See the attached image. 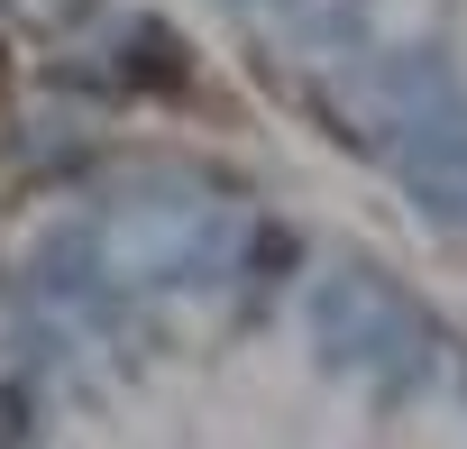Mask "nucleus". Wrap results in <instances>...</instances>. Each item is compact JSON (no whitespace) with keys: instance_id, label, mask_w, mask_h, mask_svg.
I'll return each instance as SVG.
<instances>
[{"instance_id":"nucleus-1","label":"nucleus","mask_w":467,"mask_h":449,"mask_svg":"<svg viewBox=\"0 0 467 449\" xmlns=\"http://www.w3.org/2000/svg\"><path fill=\"white\" fill-rule=\"evenodd\" d=\"M0 110H10V47H0Z\"/></svg>"}]
</instances>
